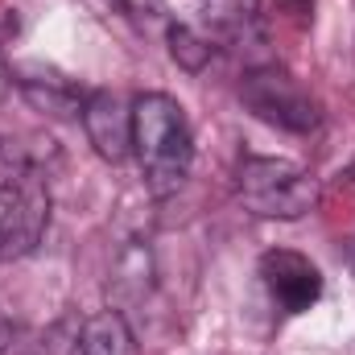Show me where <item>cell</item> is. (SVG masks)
<instances>
[{
  "label": "cell",
  "mask_w": 355,
  "mask_h": 355,
  "mask_svg": "<svg viewBox=\"0 0 355 355\" xmlns=\"http://www.w3.org/2000/svg\"><path fill=\"white\" fill-rule=\"evenodd\" d=\"M8 95V71H4V62H0V99Z\"/></svg>",
  "instance_id": "8fae6325"
},
{
  "label": "cell",
  "mask_w": 355,
  "mask_h": 355,
  "mask_svg": "<svg viewBox=\"0 0 355 355\" xmlns=\"http://www.w3.org/2000/svg\"><path fill=\"white\" fill-rule=\"evenodd\" d=\"M116 4H120L124 12H132V17H141V12H153V8H157L162 0H116Z\"/></svg>",
  "instance_id": "30bf717a"
},
{
  "label": "cell",
  "mask_w": 355,
  "mask_h": 355,
  "mask_svg": "<svg viewBox=\"0 0 355 355\" xmlns=\"http://www.w3.org/2000/svg\"><path fill=\"white\" fill-rule=\"evenodd\" d=\"M50 227V190L33 170L0 178V261L29 257Z\"/></svg>",
  "instance_id": "3957f363"
},
{
  "label": "cell",
  "mask_w": 355,
  "mask_h": 355,
  "mask_svg": "<svg viewBox=\"0 0 355 355\" xmlns=\"http://www.w3.org/2000/svg\"><path fill=\"white\" fill-rule=\"evenodd\" d=\"M236 194L261 219H302L318 202V178L285 157H244Z\"/></svg>",
  "instance_id": "7a4b0ae2"
},
{
  "label": "cell",
  "mask_w": 355,
  "mask_h": 355,
  "mask_svg": "<svg viewBox=\"0 0 355 355\" xmlns=\"http://www.w3.org/2000/svg\"><path fill=\"white\" fill-rule=\"evenodd\" d=\"M83 132H87L91 149L120 166L132 157V103H124L116 91H91L83 99Z\"/></svg>",
  "instance_id": "8992f818"
},
{
  "label": "cell",
  "mask_w": 355,
  "mask_h": 355,
  "mask_svg": "<svg viewBox=\"0 0 355 355\" xmlns=\"http://www.w3.org/2000/svg\"><path fill=\"white\" fill-rule=\"evenodd\" d=\"M240 99L252 107V116H261L265 124H277L285 132H314L322 112L318 99L302 87L293 75L265 67V71H248L240 83Z\"/></svg>",
  "instance_id": "277c9868"
},
{
  "label": "cell",
  "mask_w": 355,
  "mask_h": 355,
  "mask_svg": "<svg viewBox=\"0 0 355 355\" xmlns=\"http://www.w3.org/2000/svg\"><path fill=\"white\" fill-rule=\"evenodd\" d=\"M0 157H4V153H0Z\"/></svg>",
  "instance_id": "7c38bea8"
},
{
  "label": "cell",
  "mask_w": 355,
  "mask_h": 355,
  "mask_svg": "<svg viewBox=\"0 0 355 355\" xmlns=\"http://www.w3.org/2000/svg\"><path fill=\"white\" fill-rule=\"evenodd\" d=\"M170 54H174L178 67H186V71H202V67L211 62L215 46H211L207 37H198L190 25H170Z\"/></svg>",
  "instance_id": "ba28073f"
},
{
  "label": "cell",
  "mask_w": 355,
  "mask_h": 355,
  "mask_svg": "<svg viewBox=\"0 0 355 355\" xmlns=\"http://www.w3.org/2000/svg\"><path fill=\"white\" fill-rule=\"evenodd\" d=\"M46 343L25 322H0V355H42Z\"/></svg>",
  "instance_id": "9c48e42d"
},
{
  "label": "cell",
  "mask_w": 355,
  "mask_h": 355,
  "mask_svg": "<svg viewBox=\"0 0 355 355\" xmlns=\"http://www.w3.org/2000/svg\"><path fill=\"white\" fill-rule=\"evenodd\" d=\"M261 281H265L268 297L285 310V314H306L310 306H318L327 281L318 265L293 248H272L261 257Z\"/></svg>",
  "instance_id": "5b68a950"
},
{
  "label": "cell",
  "mask_w": 355,
  "mask_h": 355,
  "mask_svg": "<svg viewBox=\"0 0 355 355\" xmlns=\"http://www.w3.org/2000/svg\"><path fill=\"white\" fill-rule=\"evenodd\" d=\"M132 157L153 198H170L182 190L194 162V137L178 99L162 91L132 99Z\"/></svg>",
  "instance_id": "6da1fadb"
},
{
  "label": "cell",
  "mask_w": 355,
  "mask_h": 355,
  "mask_svg": "<svg viewBox=\"0 0 355 355\" xmlns=\"http://www.w3.org/2000/svg\"><path fill=\"white\" fill-rule=\"evenodd\" d=\"M71 355H137V335H132L124 314L99 310L75 327Z\"/></svg>",
  "instance_id": "52a82bcc"
}]
</instances>
